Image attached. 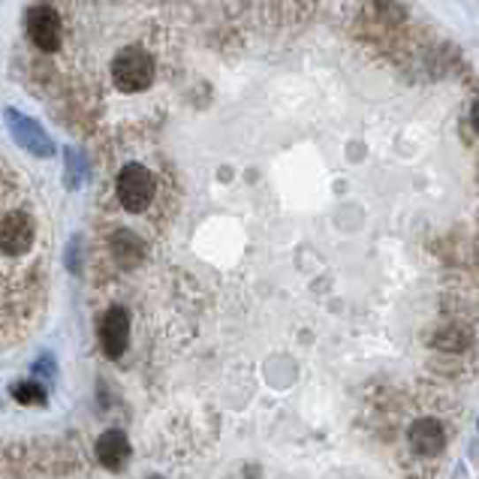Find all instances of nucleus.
Instances as JSON below:
<instances>
[{
  "instance_id": "1",
  "label": "nucleus",
  "mask_w": 479,
  "mask_h": 479,
  "mask_svg": "<svg viewBox=\"0 0 479 479\" xmlns=\"http://www.w3.org/2000/svg\"><path fill=\"white\" fill-rule=\"evenodd\" d=\"M109 72H112V82L118 91L139 94V91H145V87H151V82H154V61L148 51L130 46L112 57V70Z\"/></svg>"
},
{
  "instance_id": "2",
  "label": "nucleus",
  "mask_w": 479,
  "mask_h": 479,
  "mask_svg": "<svg viewBox=\"0 0 479 479\" xmlns=\"http://www.w3.org/2000/svg\"><path fill=\"white\" fill-rule=\"evenodd\" d=\"M118 199L133 215L145 211L154 199V175L142 163H127L118 175Z\"/></svg>"
},
{
  "instance_id": "3",
  "label": "nucleus",
  "mask_w": 479,
  "mask_h": 479,
  "mask_svg": "<svg viewBox=\"0 0 479 479\" xmlns=\"http://www.w3.org/2000/svg\"><path fill=\"white\" fill-rule=\"evenodd\" d=\"M127 341H130V314L127 308L115 305L109 308V314L103 316L100 323V344H103V353H106L112 362L124 356L127 350Z\"/></svg>"
},
{
  "instance_id": "4",
  "label": "nucleus",
  "mask_w": 479,
  "mask_h": 479,
  "mask_svg": "<svg viewBox=\"0 0 479 479\" xmlns=\"http://www.w3.org/2000/svg\"><path fill=\"white\" fill-rule=\"evenodd\" d=\"M27 34L40 51H55L61 46V16L51 6H34L27 16Z\"/></svg>"
},
{
  "instance_id": "5",
  "label": "nucleus",
  "mask_w": 479,
  "mask_h": 479,
  "mask_svg": "<svg viewBox=\"0 0 479 479\" xmlns=\"http://www.w3.org/2000/svg\"><path fill=\"white\" fill-rule=\"evenodd\" d=\"M6 121L12 124V136H16V142L21 145L25 151H31L36 154V157H51L55 154V145H51V139L42 133V127L36 121H31V118H25V115H19L16 109H10L6 112Z\"/></svg>"
},
{
  "instance_id": "6",
  "label": "nucleus",
  "mask_w": 479,
  "mask_h": 479,
  "mask_svg": "<svg viewBox=\"0 0 479 479\" xmlns=\"http://www.w3.org/2000/svg\"><path fill=\"white\" fill-rule=\"evenodd\" d=\"M410 446L419 455H437L446 446V431L437 419H419L410 425Z\"/></svg>"
},
{
  "instance_id": "7",
  "label": "nucleus",
  "mask_w": 479,
  "mask_h": 479,
  "mask_svg": "<svg viewBox=\"0 0 479 479\" xmlns=\"http://www.w3.org/2000/svg\"><path fill=\"white\" fill-rule=\"evenodd\" d=\"M97 459L103 468H109V470H121L124 464H127L130 459V440H127V434L124 431H103V437L97 440Z\"/></svg>"
},
{
  "instance_id": "8",
  "label": "nucleus",
  "mask_w": 479,
  "mask_h": 479,
  "mask_svg": "<svg viewBox=\"0 0 479 479\" xmlns=\"http://www.w3.org/2000/svg\"><path fill=\"white\" fill-rule=\"evenodd\" d=\"M112 254H115V260L121 262V265H127V269H133L136 262H142V256H145V241H142V239H136V232L121 230V232H115V235H112Z\"/></svg>"
},
{
  "instance_id": "9",
  "label": "nucleus",
  "mask_w": 479,
  "mask_h": 479,
  "mask_svg": "<svg viewBox=\"0 0 479 479\" xmlns=\"http://www.w3.org/2000/svg\"><path fill=\"white\" fill-rule=\"evenodd\" d=\"M12 398H16L19 404H25V407H42L46 404V389L40 386L36 380H21L12 386Z\"/></svg>"
},
{
  "instance_id": "10",
  "label": "nucleus",
  "mask_w": 479,
  "mask_h": 479,
  "mask_svg": "<svg viewBox=\"0 0 479 479\" xmlns=\"http://www.w3.org/2000/svg\"><path fill=\"white\" fill-rule=\"evenodd\" d=\"M468 341H470V338L464 335L461 329H444L437 338H434V347L449 350V353H459V350L468 347Z\"/></svg>"
},
{
  "instance_id": "11",
  "label": "nucleus",
  "mask_w": 479,
  "mask_h": 479,
  "mask_svg": "<svg viewBox=\"0 0 479 479\" xmlns=\"http://www.w3.org/2000/svg\"><path fill=\"white\" fill-rule=\"evenodd\" d=\"M55 374H57V365L51 356H42L40 362L34 365V377H55Z\"/></svg>"
},
{
  "instance_id": "12",
  "label": "nucleus",
  "mask_w": 479,
  "mask_h": 479,
  "mask_svg": "<svg viewBox=\"0 0 479 479\" xmlns=\"http://www.w3.org/2000/svg\"><path fill=\"white\" fill-rule=\"evenodd\" d=\"M470 124H474V130L479 133V100L474 103V109H470Z\"/></svg>"
},
{
  "instance_id": "13",
  "label": "nucleus",
  "mask_w": 479,
  "mask_h": 479,
  "mask_svg": "<svg viewBox=\"0 0 479 479\" xmlns=\"http://www.w3.org/2000/svg\"><path fill=\"white\" fill-rule=\"evenodd\" d=\"M151 479H160V476H151Z\"/></svg>"
}]
</instances>
